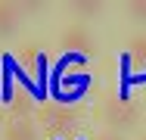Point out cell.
Here are the masks:
<instances>
[{
  "label": "cell",
  "mask_w": 146,
  "mask_h": 140,
  "mask_svg": "<svg viewBox=\"0 0 146 140\" xmlns=\"http://www.w3.org/2000/svg\"><path fill=\"white\" fill-rule=\"evenodd\" d=\"M6 140H37V131L31 128L28 121H19V125L6 128Z\"/></svg>",
  "instance_id": "3"
},
{
  "label": "cell",
  "mask_w": 146,
  "mask_h": 140,
  "mask_svg": "<svg viewBox=\"0 0 146 140\" xmlns=\"http://www.w3.org/2000/svg\"><path fill=\"white\" fill-rule=\"evenodd\" d=\"M72 9H75V13H78V16H93V13H96V9H100V6H96V3H75V6H72Z\"/></svg>",
  "instance_id": "7"
},
{
  "label": "cell",
  "mask_w": 146,
  "mask_h": 140,
  "mask_svg": "<svg viewBox=\"0 0 146 140\" xmlns=\"http://www.w3.org/2000/svg\"><path fill=\"white\" fill-rule=\"evenodd\" d=\"M106 118H109L112 125H124V121L137 118V109H134L131 103H124V106H121V100H115V103H109V109H106Z\"/></svg>",
  "instance_id": "1"
},
{
  "label": "cell",
  "mask_w": 146,
  "mask_h": 140,
  "mask_svg": "<svg viewBox=\"0 0 146 140\" xmlns=\"http://www.w3.org/2000/svg\"><path fill=\"white\" fill-rule=\"evenodd\" d=\"M65 47H81L84 53L90 50V37H87V31L84 28H72L68 34H65Z\"/></svg>",
  "instance_id": "4"
},
{
  "label": "cell",
  "mask_w": 146,
  "mask_h": 140,
  "mask_svg": "<svg viewBox=\"0 0 146 140\" xmlns=\"http://www.w3.org/2000/svg\"><path fill=\"white\" fill-rule=\"evenodd\" d=\"M127 13H131L134 19L146 22V0H137V3H131V6H127Z\"/></svg>",
  "instance_id": "6"
},
{
  "label": "cell",
  "mask_w": 146,
  "mask_h": 140,
  "mask_svg": "<svg viewBox=\"0 0 146 140\" xmlns=\"http://www.w3.org/2000/svg\"><path fill=\"white\" fill-rule=\"evenodd\" d=\"M131 62L140 69V65H146V37H134L131 41Z\"/></svg>",
  "instance_id": "5"
},
{
  "label": "cell",
  "mask_w": 146,
  "mask_h": 140,
  "mask_svg": "<svg viewBox=\"0 0 146 140\" xmlns=\"http://www.w3.org/2000/svg\"><path fill=\"white\" fill-rule=\"evenodd\" d=\"M19 22V9L13 3H0V34H13Z\"/></svg>",
  "instance_id": "2"
}]
</instances>
